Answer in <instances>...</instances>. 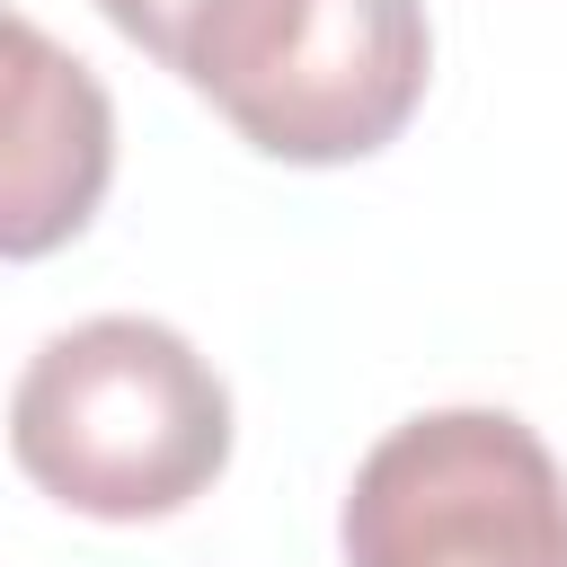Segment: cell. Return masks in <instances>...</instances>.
I'll list each match as a JSON object with an SVG mask.
<instances>
[{
  "mask_svg": "<svg viewBox=\"0 0 567 567\" xmlns=\"http://www.w3.org/2000/svg\"><path fill=\"white\" fill-rule=\"evenodd\" d=\"M346 567H567V470L514 408L390 425L337 514Z\"/></svg>",
  "mask_w": 567,
  "mask_h": 567,
  "instance_id": "3",
  "label": "cell"
},
{
  "mask_svg": "<svg viewBox=\"0 0 567 567\" xmlns=\"http://www.w3.org/2000/svg\"><path fill=\"white\" fill-rule=\"evenodd\" d=\"M97 9L115 18V35H133L151 62L177 71V53H186V35H195V18H204L213 0H97Z\"/></svg>",
  "mask_w": 567,
  "mask_h": 567,
  "instance_id": "5",
  "label": "cell"
},
{
  "mask_svg": "<svg viewBox=\"0 0 567 567\" xmlns=\"http://www.w3.org/2000/svg\"><path fill=\"white\" fill-rule=\"evenodd\" d=\"M9 452L89 523H159L221 478L230 390L168 319L106 310L27 354L9 390Z\"/></svg>",
  "mask_w": 567,
  "mask_h": 567,
  "instance_id": "1",
  "label": "cell"
},
{
  "mask_svg": "<svg viewBox=\"0 0 567 567\" xmlns=\"http://www.w3.org/2000/svg\"><path fill=\"white\" fill-rule=\"evenodd\" d=\"M115 186V97L35 18L0 9V266L71 248Z\"/></svg>",
  "mask_w": 567,
  "mask_h": 567,
  "instance_id": "4",
  "label": "cell"
},
{
  "mask_svg": "<svg viewBox=\"0 0 567 567\" xmlns=\"http://www.w3.org/2000/svg\"><path fill=\"white\" fill-rule=\"evenodd\" d=\"M177 80L292 168H346L408 133L434 80L425 0H213Z\"/></svg>",
  "mask_w": 567,
  "mask_h": 567,
  "instance_id": "2",
  "label": "cell"
}]
</instances>
